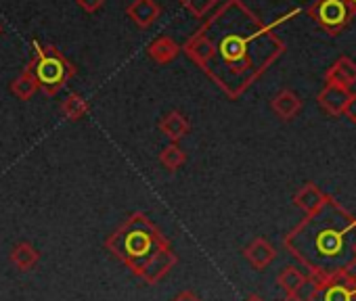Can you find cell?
I'll return each instance as SVG.
<instances>
[{
	"mask_svg": "<svg viewBox=\"0 0 356 301\" xmlns=\"http://www.w3.org/2000/svg\"><path fill=\"white\" fill-rule=\"evenodd\" d=\"M176 264H178L176 253L172 251V247H165L159 255H155V257L145 266V270L140 272L138 278L145 280L147 284H155V282H159Z\"/></svg>",
	"mask_w": 356,
	"mask_h": 301,
	"instance_id": "cell-8",
	"label": "cell"
},
{
	"mask_svg": "<svg viewBox=\"0 0 356 301\" xmlns=\"http://www.w3.org/2000/svg\"><path fill=\"white\" fill-rule=\"evenodd\" d=\"M126 15L130 17V22L138 30H147L159 19L161 7L155 3V0H132V3L128 5V9H126Z\"/></svg>",
	"mask_w": 356,
	"mask_h": 301,
	"instance_id": "cell-7",
	"label": "cell"
},
{
	"mask_svg": "<svg viewBox=\"0 0 356 301\" xmlns=\"http://www.w3.org/2000/svg\"><path fill=\"white\" fill-rule=\"evenodd\" d=\"M281 301H304V297H300L298 293H287Z\"/></svg>",
	"mask_w": 356,
	"mask_h": 301,
	"instance_id": "cell-25",
	"label": "cell"
},
{
	"mask_svg": "<svg viewBox=\"0 0 356 301\" xmlns=\"http://www.w3.org/2000/svg\"><path fill=\"white\" fill-rule=\"evenodd\" d=\"M291 257L312 276L352 272L356 266V216L327 195L325 203L283 239Z\"/></svg>",
	"mask_w": 356,
	"mask_h": 301,
	"instance_id": "cell-2",
	"label": "cell"
},
{
	"mask_svg": "<svg viewBox=\"0 0 356 301\" xmlns=\"http://www.w3.org/2000/svg\"><path fill=\"white\" fill-rule=\"evenodd\" d=\"M88 111H90L88 101H86L82 94H78V92H72V94L61 103V113H63V117H65L67 121H78V119H82Z\"/></svg>",
	"mask_w": 356,
	"mask_h": 301,
	"instance_id": "cell-18",
	"label": "cell"
},
{
	"mask_svg": "<svg viewBox=\"0 0 356 301\" xmlns=\"http://www.w3.org/2000/svg\"><path fill=\"white\" fill-rule=\"evenodd\" d=\"M187 162V153L183 150V146L178 142H170L161 148L159 153V164L168 170V172H176L183 164Z\"/></svg>",
	"mask_w": 356,
	"mask_h": 301,
	"instance_id": "cell-19",
	"label": "cell"
},
{
	"mask_svg": "<svg viewBox=\"0 0 356 301\" xmlns=\"http://www.w3.org/2000/svg\"><path fill=\"white\" fill-rule=\"evenodd\" d=\"M172 301H202L195 291H181Z\"/></svg>",
	"mask_w": 356,
	"mask_h": 301,
	"instance_id": "cell-24",
	"label": "cell"
},
{
	"mask_svg": "<svg viewBox=\"0 0 356 301\" xmlns=\"http://www.w3.org/2000/svg\"><path fill=\"white\" fill-rule=\"evenodd\" d=\"M11 264L17 268V270H22V272H30V270H34L36 268V264L40 261V253H38V249L32 245V243H28V241H24V243H17L13 249H11Z\"/></svg>",
	"mask_w": 356,
	"mask_h": 301,
	"instance_id": "cell-16",
	"label": "cell"
},
{
	"mask_svg": "<svg viewBox=\"0 0 356 301\" xmlns=\"http://www.w3.org/2000/svg\"><path fill=\"white\" fill-rule=\"evenodd\" d=\"M38 90H40V88H38V82H36V78H34L28 69H24V71L13 80V84H11V92H13L19 101H30Z\"/></svg>",
	"mask_w": 356,
	"mask_h": 301,
	"instance_id": "cell-20",
	"label": "cell"
},
{
	"mask_svg": "<svg viewBox=\"0 0 356 301\" xmlns=\"http://www.w3.org/2000/svg\"><path fill=\"white\" fill-rule=\"evenodd\" d=\"M346 3H348V7H350L352 15H356V0H346Z\"/></svg>",
	"mask_w": 356,
	"mask_h": 301,
	"instance_id": "cell-26",
	"label": "cell"
},
{
	"mask_svg": "<svg viewBox=\"0 0 356 301\" xmlns=\"http://www.w3.org/2000/svg\"><path fill=\"white\" fill-rule=\"evenodd\" d=\"M243 257L250 261L252 268L264 270V268H268V266L275 261L277 251H275V247H273L264 237H258V239H254V241L243 249Z\"/></svg>",
	"mask_w": 356,
	"mask_h": 301,
	"instance_id": "cell-10",
	"label": "cell"
},
{
	"mask_svg": "<svg viewBox=\"0 0 356 301\" xmlns=\"http://www.w3.org/2000/svg\"><path fill=\"white\" fill-rule=\"evenodd\" d=\"M350 94H352V92H350L348 88L333 86V84H325V88H323V90L318 92V96H316V103H318V107H321L325 113L337 117V115L343 113V107H346Z\"/></svg>",
	"mask_w": 356,
	"mask_h": 301,
	"instance_id": "cell-9",
	"label": "cell"
},
{
	"mask_svg": "<svg viewBox=\"0 0 356 301\" xmlns=\"http://www.w3.org/2000/svg\"><path fill=\"white\" fill-rule=\"evenodd\" d=\"M325 199H327V195H325L316 184L306 182V184L293 195V205L300 207L304 214H312V212H316V209L325 203Z\"/></svg>",
	"mask_w": 356,
	"mask_h": 301,
	"instance_id": "cell-15",
	"label": "cell"
},
{
	"mask_svg": "<svg viewBox=\"0 0 356 301\" xmlns=\"http://www.w3.org/2000/svg\"><path fill=\"white\" fill-rule=\"evenodd\" d=\"M181 5L197 19L208 17V13L218 5V0H181Z\"/></svg>",
	"mask_w": 356,
	"mask_h": 301,
	"instance_id": "cell-21",
	"label": "cell"
},
{
	"mask_svg": "<svg viewBox=\"0 0 356 301\" xmlns=\"http://www.w3.org/2000/svg\"><path fill=\"white\" fill-rule=\"evenodd\" d=\"M147 55L151 61H155L157 65H168L172 63L178 55H181V46L178 42L170 36H161L157 40H153L149 46H147Z\"/></svg>",
	"mask_w": 356,
	"mask_h": 301,
	"instance_id": "cell-14",
	"label": "cell"
},
{
	"mask_svg": "<svg viewBox=\"0 0 356 301\" xmlns=\"http://www.w3.org/2000/svg\"><path fill=\"white\" fill-rule=\"evenodd\" d=\"M78 7L86 13H97L103 5H105V0H76Z\"/></svg>",
	"mask_w": 356,
	"mask_h": 301,
	"instance_id": "cell-22",
	"label": "cell"
},
{
	"mask_svg": "<svg viewBox=\"0 0 356 301\" xmlns=\"http://www.w3.org/2000/svg\"><path fill=\"white\" fill-rule=\"evenodd\" d=\"M38 82V88L47 96H57L65 84L76 76L74 63L53 44L42 46L34 40V57L26 67Z\"/></svg>",
	"mask_w": 356,
	"mask_h": 301,
	"instance_id": "cell-4",
	"label": "cell"
},
{
	"mask_svg": "<svg viewBox=\"0 0 356 301\" xmlns=\"http://www.w3.org/2000/svg\"><path fill=\"white\" fill-rule=\"evenodd\" d=\"M325 82L341 88H350L356 84V61L350 57H339L327 71H325Z\"/></svg>",
	"mask_w": 356,
	"mask_h": 301,
	"instance_id": "cell-11",
	"label": "cell"
},
{
	"mask_svg": "<svg viewBox=\"0 0 356 301\" xmlns=\"http://www.w3.org/2000/svg\"><path fill=\"white\" fill-rule=\"evenodd\" d=\"M105 247L113 257L126 264L132 274L140 276L145 266L170 247V241L145 214L136 212L107 237Z\"/></svg>",
	"mask_w": 356,
	"mask_h": 301,
	"instance_id": "cell-3",
	"label": "cell"
},
{
	"mask_svg": "<svg viewBox=\"0 0 356 301\" xmlns=\"http://www.w3.org/2000/svg\"><path fill=\"white\" fill-rule=\"evenodd\" d=\"M245 301H264V299H262L260 295H250V297H248Z\"/></svg>",
	"mask_w": 356,
	"mask_h": 301,
	"instance_id": "cell-27",
	"label": "cell"
},
{
	"mask_svg": "<svg viewBox=\"0 0 356 301\" xmlns=\"http://www.w3.org/2000/svg\"><path fill=\"white\" fill-rule=\"evenodd\" d=\"M308 15L331 36H337L354 17L346 0H316L308 9Z\"/></svg>",
	"mask_w": 356,
	"mask_h": 301,
	"instance_id": "cell-6",
	"label": "cell"
},
{
	"mask_svg": "<svg viewBox=\"0 0 356 301\" xmlns=\"http://www.w3.org/2000/svg\"><path fill=\"white\" fill-rule=\"evenodd\" d=\"M0 34H3V26H0Z\"/></svg>",
	"mask_w": 356,
	"mask_h": 301,
	"instance_id": "cell-28",
	"label": "cell"
},
{
	"mask_svg": "<svg viewBox=\"0 0 356 301\" xmlns=\"http://www.w3.org/2000/svg\"><path fill=\"white\" fill-rule=\"evenodd\" d=\"M306 274L296 268V266H285L279 276H277V284L285 291V293H300V289L306 284Z\"/></svg>",
	"mask_w": 356,
	"mask_h": 301,
	"instance_id": "cell-17",
	"label": "cell"
},
{
	"mask_svg": "<svg viewBox=\"0 0 356 301\" xmlns=\"http://www.w3.org/2000/svg\"><path fill=\"white\" fill-rule=\"evenodd\" d=\"M302 107H304L302 98H300L293 90H289V88H283V90L277 92V94L273 96V101H270L273 113H275L279 119H283V121L293 119V117L302 111Z\"/></svg>",
	"mask_w": 356,
	"mask_h": 301,
	"instance_id": "cell-12",
	"label": "cell"
},
{
	"mask_svg": "<svg viewBox=\"0 0 356 301\" xmlns=\"http://www.w3.org/2000/svg\"><path fill=\"white\" fill-rule=\"evenodd\" d=\"M341 115H346L352 123H356V94H354V92L350 94V98H348V103H346Z\"/></svg>",
	"mask_w": 356,
	"mask_h": 301,
	"instance_id": "cell-23",
	"label": "cell"
},
{
	"mask_svg": "<svg viewBox=\"0 0 356 301\" xmlns=\"http://www.w3.org/2000/svg\"><path fill=\"white\" fill-rule=\"evenodd\" d=\"M181 51L229 98H239L283 55L285 44L243 0H227Z\"/></svg>",
	"mask_w": 356,
	"mask_h": 301,
	"instance_id": "cell-1",
	"label": "cell"
},
{
	"mask_svg": "<svg viewBox=\"0 0 356 301\" xmlns=\"http://www.w3.org/2000/svg\"><path fill=\"white\" fill-rule=\"evenodd\" d=\"M312 284L304 301H356V274L335 272L329 276H308Z\"/></svg>",
	"mask_w": 356,
	"mask_h": 301,
	"instance_id": "cell-5",
	"label": "cell"
},
{
	"mask_svg": "<svg viewBox=\"0 0 356 301\" xmlns=\"http://www.w3.org/2000/svg\"><path fill=\"white\" fill-rule=\"evenodd\" d=\"M159 130L170 142H178L189 134L191 123L181 111H170L159 119Z\"/></svg>",
	"mask_w": 356,
	"mask_h": 301,
	"instance_id": "cell-13",
	"label": "cell"
}]
</instances>
